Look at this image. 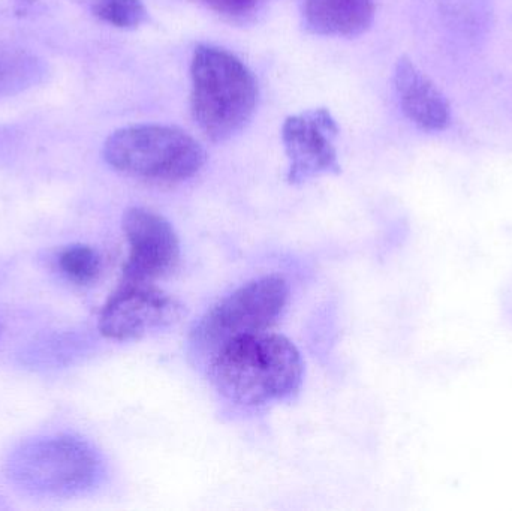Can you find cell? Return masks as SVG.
Listing matches in <instances>:
<instances>
[{"label": "cell", "instance_id": "cell-5", "mask_svg": "<svg viewBox=\"0 0 512 511\" xmlns=\"http://www.w3.org/2000/svg\"><path fill=\"white\" fill-rule=\"evenodd\" d=\"M289 302V285L282 276L267 275L240 285L219 300L192 330V345L210 357L243 336L268 332Z\"/></svg>", "mask_w": 512, "mask_h": 511}, {"label": "cell", "instance_id": "cell-14", "mask_svg": "<svg viewBox=\"0 0 512 511\" xmlns=\"http://www.w3.org/2000/svg\"><path fill=\"white\" fill-rule=\"evenodd\" d=\"M210 8L227 17H245L255 8L256 0H203Z\"/></svg>", "mask_w": 512, "mask_h": 511}, {"label": "cell", "instance_id": "cell-9", "mask_svg": "<svg viewBox=\"0 0 512 511\" xmlns=\"http://www.w3.org/2000/svg\"><path fill=\"white\" fill-rule=\"evenodd\" d=\"M394 87L403 113L418 128L439 132L450 125L451 108L444 93L408 56L397 60Z\"/></svg>", "mask_w": 512, "mask_h": 511}, {"label": "cell", "instance_id": "cell-3", "mask_svg": "<svg viewBox=\"0 0 512 511\" xmlns=\"http://www.w3.org/2000/svg\"><path fill=\"white\" fill-rule=\"evenodd\" d=\"M104 158L119 173L158 183L192 179L207 161L206 150L194 137L165 125L119 129L105 141Z\"/></svg>", "mask_w": 512, "mask_h": 511}, {"label": "cell", "instance_id": "cell-11", "mask_svg": "<svg viewBox=\"0 0 512 511\" xmlns=\"http://www.w3.org/2000/svg\"><path fill=\"white\" fill-rule=\"evenodd\" d=\"M59 266L66 278L75 284L87 285L98 279L102 258L92 246L75 243L60 252Z\"/></svg>", "mask_w": 512, "mask_h": 511}, {"label": "cell", "instance_id": "cell-6", "mask_svg": "<svg viewBox=\"0 0 512 511\" xmlns=\"http://www.w3.org/2000/svg\"><path fill=\"white\" fill-rule=\"evenodd\" d=\"M186 306L152 282L123 281L102 308L99 332L113 341H134L177 326Z\"/></svg>", "mask_w": 512, "mask_h": 511}, {"label": "cell", "instance_id": "cell-1", "mask_svg": "<svg viewBox=\"0 0 512 511\" xmlns=\"http://www.w3.org/2000/svg\"><path fill=\"white\" fill-rule=\"evenodd\" d=\"M213 386L231 404L265 407L292 398L303 384L304 363L288 338L262 332L243 336L210 357Z\"/></svg>", "mask_w": 512, "mask_h": 511}, {"label": "cell", "instance_id": "cell-10", "mask_svg": "<svg viewBox=\"0 0 512 511\" xmlns=\"http://www.w3.org/2000/svg\"><path fill=\"white\" fill-rule=\"evenodd\" d=\"M375 0H303L304 26L321 36L355 38L372 26Z\"/></svg>", "mask_w": 512, "mask_h": 511}, {"label": "cell", "instance_id": "cell-13", "mask_svg": "<svg viewBox=\"0 0 512 511\" xmlns=\"http://www.w3.org/2000/svg\"><path fill=\"white\" fill-rule=\"evenodd\" d=\"M95 17L119 29H137L146 23V6L141 0H93Z\"/></svg>", "mask_w": 512, "mask_h": 511}, {"label": "cell", "instance_id": "cell-12", "mask_svg": "<svg viewBox=\"0 0 512 511\" xmlns=\"http://www.w3.org/2000/svg\"><path fill=\"white\" fill-rule=\"evenodd\" d=\"M441 11L462 33H480L487 26L490 0H439Z\"/></svg>", "mask_w": 512, "mask_h": 511}, {"label": "cell", "instance_id": "cell-7", "mask_svg": "<svg viewBox=\"0 0 512 511\" xmlns=\"http://www.w3.org/2000/svg\"><path fill=\"white\" fill-rule=\"evenodd\" d=\"M122 228L129 245L123 281L155 284L177 269L182 249L167 218L144 207H131L123 215Z\"/></svg>", "mask_w": 512, "mask_h": 511}, {"label": "cell", "instance_id": "cell-2", "mask_svg": "<svg viewBox=\"0 0 512 511\" xmlns=\"http://www.w3.org/2000/svg\"><path fill=\"white\" fill-rule=\"evenodd\" d=\"M191 80L192 116L209 140L224 143L251 123L258 83L236 54L215 45H198Z\"/></svg>", "mask_w": 512, "mask_h": 511}, {"label": "cell", "instance_id": "cell-4", "mask_svg": "<svg viewBox=\"0 0 512 511\" xmlns=\"http://www.w3.org/2000/svg\"><path fill=\"white\" fill-rule=\"evenodd\" d=\"M104 474L101 456L86 441L69 435L24 444L8 461V476L32 495L69 498L98 485Z\"/></svg>", "mask_w": 512, "mask_h": 511}, {"label": "cell", "instance_id": "cell-8", "mask_svg": "<svg viewBox=\"0 0 512 511\" xmlns=\"http://www.w3.org/2000/svg\"><path fill=\"white\" fill-rule=\"evenodd\" d=\"M339 126L327 108L294 114L282 126V141L288 156L286 179L301 185L325 174H339L336 141Z\"/></svg>", "mask_w": 512, "mask_h": 511}]
</instances>
